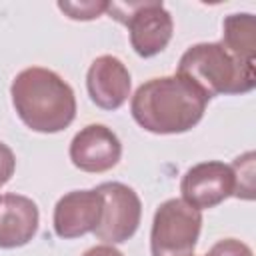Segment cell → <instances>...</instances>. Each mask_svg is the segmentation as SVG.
<instances>
[{
	"instance_id": "1",
	"label": "cell",
	"mask_w": 256,
	"mask_h": 256,
	"mask_svg": "<svg viewBox=\"0 0 256 256\" xmlns=\"http://www.w3.org/2000/svg\"><path fill=\"white\" fill-rule=\"evenodd\" d=\"M206 104L208 98L202 90L172 74L140 84L132 96L130 112L136 124L152 134H182L202 120Z\"/></svg>"
},
{
	"instance_id": "2",
	"label": "cell",
	"mask_w": 256,
	"mask_h": 256,
	"mask_svg": "<svg viewBox=\"0 0 256 256\" xmlns=\"http://www.w3.org/2000/svg\"><path fill=\"white\" fill-rule=\"evenodd\" d=\"M10 96L18 118L34 132L54 134L76 118V96L72 86L54 70L32 66L16 74Z\"/></svg>"
},
{
	"instance_id": "3",
	"label": "cell",
	"mask_w": 256,
	"mask_h": 256,
	"mask_svg": "<svg viewBox=\"0 0 256 256\" xmlns=\"http://www.w3.org/2000/svg\"><path fill=\"white\" fill-rule=\"evenodd\" d=\"M176 74L202 90L208 100L220 94H246L256 86V66L238 62L220 42L190 46L180 56Z\"/></svg>"
},
{
	"instance_id": "4",
	"label": "cell",
	"mask_w": 256,
	"mask_h": 256,
	"mask_svg": "<svg viewBox=\"0 0 256 256\" xmlns=\"http://www.w3.org/2000/svg\"><path fill=\"white\" fill-rule=\"evenodd\" d=\"M110 18L124 24L130 32V44L142 58L160 54L174 32L170 12L158 0L142 2H108Z\"/></svg>"
},
{
	"instance_id": "5",
	"label": "cell",
	"mask_w": 256,
	"mask_h": 256,
	"mask_svg": "<svg viewBox=\"0 0 256 256\" xmlns=\"http://www.w3.org/2000/svg\"><path fill=\"white\" fill-rule=\"evenodd\" d=\"M202 230V212L182 198L164 200L152 218V256H192Z\"/></svg>"
},
{
	"instance_id": "6",
	"label": "cell",
	"mask_w": 256,
	"mask_h": 256,
	"mask_svg": "<svg viewBox=\"0 0 256 256\" xmlns=\"http://www.w3.org/2000/svg\"><path fill=\"white\" fill-rule=\"evenodd\" d=\"M96 190L102 196V216L94 236L112 246L130 240L142 218V202L136 190L122 182H102Z\"/></svg>"
},
{
	"instance_id": "7",
	"label": "cell",
	"mask_w": 256,
	"mask_h": 256,
	"mask_svg": "<svg viewBox=\"0 0 256 256\" xmlns=\"http://www.w3.org/2000/svg\"><path fill=\"white\" fill-rule=\"evenodd\" d=\"M236 180L230 164L220 160H206L194 164L186 170L180 180L182 200L200 212L222 204L226 198L234 196Z\"/></svg>"
},
{
	"instance_id": "8",
	"label": "cell",
	"mask_w": 256,
	"mask_h": 256,
	"mask_svg": "<svg viewBox=\"0 0 256 256\" xmlns=\"http://www.w3.org/2000/svg\"><path fill=\"white\" fill-rule=\"evenodd\" d=\"M68 154L78 170L98 174L114 168L120 162L122 142L108 126L88 124L74 134Z\"/></svg>"
},
{
	"instance_id": "9",
	"label": "cell",
	"mask_w": 256,
	"mask_h": 256,
	"mask_svg": "<svg viewBox=\"0 0 256 256\" xmlns=\"http://www.w3.org/2000/svg\"><path fill=\"white\" fill-rule=\"evenodd\" d=\"M102 216V196L96 188L72 190L64 194L54 206V232L58 238L72 240L94 232Z\"/></svg>"
},
{
	"instance_id": "10",
	"label": "cell",
	"mask_w": 256,
	"mask_h": 256,
	"mask_svg": "<svg viewBox=\"0 0 256 256\" xmlns=\"http://www.w3.org/2000/svg\"><path fill=\"white\" fill-rule=\"evenodd\" d=\"M132 78L124 62L112 54L98 56L86 72L90 100L102 110H118L130 96Z\"/></svg>"
},
{
	"instance_id": "11",
	"label": "cell",
	"mask_w": 256,
	"mask_h": 256,
	"mask_svg": "<svg viewBox=\"0 0 256 256\" xmlns=\"http://www.w3.org/2000/svg\"><path fill=\"white\" fill-rule=\"evenodd\" d=\"M40 212L32 198L22 194L0 196V248H20L38 232Z\"/></svg>"
},
{
	"instance_id": "12",
	"label": "cell",
	"mask_w": 256,
	"mask_h": 256,
	"mask_svg": "<svg viewBox=\"0 0 256 256\" xmlns=\"http://www.w3.org/2000/svg\"><path fill=\"white\" fill-rule=\"evenodd\" d=\"M220 44L242 64L256 66V18L250 12L230 14L222 22Z\"/></svg>"
},
{
	"instance_id": "13",
	"label": "cell",
	"mask_w": 256,
	"mask_h": 256,
	"mask_svg": "<svg viewBox=\"0 0 256 256\" xmlns=\"http://www.w3.org/2000/svg\"><path fill=\"white\" fill-rule=\"evenodd\" d=\"M230 168H232L234 180H236L234 196L252 200L254 198V152H246V154L238 156L230 164Z\"/></svg>"
},
{
	"instance_id": "14",
	"label": "cell",
	"mask_w": 256,
	"mask_h": 256,
	"mask_svg": "<svg viewBox=\"0 0 256 256\" xmlns=\"http://www.w3.org/2000/svg\"><path fill=\"white\" fill-rule=\"evenodd\" d=\"M58 8L72 20H94L108 10V2H58Z\"/></svg>"
},
{
	"instance_id": "15",
	"label": "cell",
	"mask_w": 256,
	"mask_h": 256,
	"mask_svg": "<svg viewBox=\"0 0 256 256\" xmlns=\"http://www.w3.org/2000/svg\"><path fill=\"white\" fill-rule=\"evenodd\" d=\"M208 256H254V254L248 244H244L236 238H224L210 248Z\"/></svg>"
},
{
	"instance_id": "16",
	"label": "cell",
	"mask_w": 256,
	"mask_h": 256,
	"mask_svg": "<svg viewBox=\"0 0 256 256\" xmlns=\"http://www.w3.org/2000/svg\"><path fill=\"white\" fill-rule=\"evenodd\" d=\"M14 170H16L14 152L10 150V146H6L4 142H0V186H4L12 178Z\"/></svg>"
},
{
	"instance_id": "17",
	"label": "cell",
	"mask_w": 256,
	"mask_h": 256,
	"mask_svg": "<svg viewBox=\"0 0 256 256\" xmlns=\"http://www.w3.org/2000/svg\"><path fill=\"white\" fill-rule=\"evenodd\" d=\"M82 256H124V254L118 248H114L112 244H98V246L88 248Z\"/></svg>"
},
{
	"instance_id": "18",
	"label": "cell",
	"mask_w": 256,
	"mask_h": 256,
	"mask_svg": "<svg viewBox=\"0 0 256 256\" xmlns=\"http://www.w3.org/2000/svg\"><path fill=\"white\" fill-rule=\"evenodd\" d=\"M204 256H208V254H204Z\"/></svg>"
}]
</instances>
